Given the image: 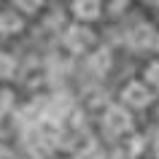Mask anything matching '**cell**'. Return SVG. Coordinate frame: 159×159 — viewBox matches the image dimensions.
<instances>
[{"label": "cell", "instance_id": "cell-6", "mask_svg": "<svg viewBox=\"0 0 159 159\" xmlns=\"http://www.w3.org/2000/svg\"><path fill=\"white\" fill-rule=\"evenodd\" d=\"M25 30V19L16 8H0V35H19Z\"/></svg>", "mask_w": 159, "mask_h": 159}, {"label": "cell", "instance_id": "cell-1", "mask_svg": "<svg viewBox=\"0 0 159 159\" xmlns=\"http://www.w3.org/2000/svg\"><path fill=\"white\" fill-rule=\"evenodd\" d=\"M62 46L67 51H73V54H84V51H89L94 46V33L84 25H70L65 30V35H62Z\"/></svg>", "mask_w": 159, "mask_h": 159}, {"label": "cell", "instance_id": "cell-8", "mask_svg": "<svg viewBox=\"0 0 159 159\" xmlns=\"http://www.w3.org/2000/svg\"><path fill=\"white\" fill-rule=\"evenodd\" d=\"M14 65H16V62H14L6 51H0V78H8V75L14 73Z\"/></svg>", "mask_w": 159, "mask_h": 159}, {"label": "cell", "instance_id": "cell-5", "mask_svg": "<svg viewBox=\"0 0 159 159\" xmlns=\"http://www.w3.org/2000/svg\"><path fill=\"white\" fill-rule=\"evenodd\" d=\"M70 14L78 22H94L102 16V3L100 0H75L70 3Z\"/></svg>", "mask_w": 159, "mask_h": 159}, {"label": "cell", "instance_id": "cell-7", "mask_svg": "<svg viewBox=\"0 0 159 159\" xmlns=\"http://www.w3.org/2000/svg\"><path fill=\"white\" fill-rule=\"evenodd\" d=\"M14 108V92L11 89H0V116H6Z\"/></svg>", "mask_w": 159, "mask_h": 159}, {"label": "cell", "instance_id": "cell-9", "mask_svg": "<svg viewBox=\"0 0 159 159\" xmlns=\"http://www.w3.org/2000/svg\"><path fill=\"white\" fill-rule=\"evenodd\" d=\"M14 6H16V11H19V14H22V11H25V14H33V11L38 14L43 3H25V0H19V3H14Z\"/></svg>", "mask_w": 159, "mask_h": 159}, {"label": "cell", "instance_id": "cell-4", "mask_svg": "<svg viewBox=\"0 0 159 159\" xmlns=\"http://www.w3.org/2000/svg\"><path fill=\"white\" fill-rule=\"evenodd\" d=\"M154 41H157V30H154L148 22H138V25L129 27V33H127V43H129V49H135V51L151 49Z\"/></svg>", "mask_w": 159, "mask_h": 159}, {"label": "cell", "instance_id": "cell-3", "mask_svg": "<svg viewBox=\"0 0 159 159\" xmlns=\"http://www.w3.org/2000/svg\"><path fill=\"white\" fill-rule=\"evenodd\" d=\"M121 100L127 105H132V108H146L151 100H154V92H151V86L143 81V78H132V81H127L124 89H121Z\"/></svg>", "mask_w": 159, "mask_h": 159}, {"label": "cell", "instance_id": "cell-2", "mask_svg": "<svg viewBox=\"0 0 159 159\" xmlns=\"http://www.w3.org/2000/svg\"><path fill=\"white\" fill-rule=\"evenodd\" d=\"M102 129L108 135H127L132 129V113L121 105H108L102 113Z\"/></svg>", "mask_w": 159, "mask_h": 159}]
</instances>
